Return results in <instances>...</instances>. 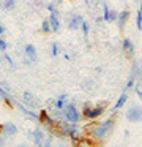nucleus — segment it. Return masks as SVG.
Returning <instances> with one entry per match:
<instances>
[{
  "label": "nucleus",
  "instance_id": "obj_1",
  "mask_svg": "<svg viewBox=\"0 0 142 147\" xmlns=\"http://www.w3.org/2000/svg\"><path fill=\"white\" fill-rule=\"evenodd\" d=\"M114 127V120L112 119H109V120L103 122V123H93V125H88V131H90L92 134H93V138H96V139H104V138L109 134V131L112 130Z\"/></svg>",
  "mask_w": 142,
  "mask_h": 147
},
{
  "label": "nucleus",
  "instance_id": "obj_2",
  "mask_svg": "<svg viewBox=\"0 0 142 147\" xmlns=\"http://www.w3.org/2000/svg\"><path fill=\"white\" fill-rule=\"evenodd\" d=\"M104 109H106V105H104V103L103 105H96V106L85 105L82 114H84L85 119H96V117H100V115L104 112Z\"/></svg>",
  "mask_w": 142,
  "mask_h": 147
},
{
  "label": "nucleus",
  "instance_id": "obj_3",
  "mask_svg": "<svg viewBox=\"0 0 142 147\" xmlns=\"http://www.w3.org/2000/svg\"><path fill=\"white\" fill-rule=\"evenodd\" d=\"M63 117L66 119V122L76 123V122L81 119V114H79V111L76 109L74 105H71V103H66L65 108H63Z\"/></svg>",
  "mask_w": 142,
  "mask_h": 147
},
{
  "label": "nucleus",
  "instance_id": "obj_4",
  "mask_svg": "<svg viewBox=\"0 0 142 147\" xmlns=\"http://www.w3.org/2000/svg\"><path fill=\"white\" fill-rule=\"evenodd\" d=\"M126 119L129 122H141L142 120V106L134 105L126 111Z\"/></svg>",
  "mask_w": 142,
  "mask_h": 147
},
{
  "label": "nucleus",
  "instance_id": "obj_5",
  "mask_svg": "<svg viewBox=\"0 0 142 147\" xmlns=\"http://www.w3.org/2000/svg\"><path fill=\"white\" fill-rule=\"evenodd\" d=\"M30 138L33 139L36 147H44V144H46V136H44V131L41 128H35L30 133Z\"/></svg>",
  "mask_w": 142,
  "mask_h": 147
},
{
  "label": "nucleus",
  "instance_id": "obj_6",
  "mask_svg": "<svg viewBox=\"0 0 142 147\" xmlns=\"http://www.w3.org/2000/svg\"><path fill=\"white\" fill-rule=\"evenodd\" d=\"M38 120L41 122V123L44 125V127H47V128H54L57 125V122H55V119H52L49 114H47V111H41L40 114H38Z\"/></svg>",
  "mask_w": 142,
  "mask_h": 147
},
{
  "label": "nucleus",
  "instance_id": "obj_7",
  "mask_svg": "<svg viewBox=\"0 0 142 147\" xmlns=\"http://www.w3.org/2000/svg\"><path fill=\"white\" fill-rule=\"evenodd\" d=\"M101 5H103V11H104V13H103V19L106 21V22H114V21H117V14H118V13H117L115 10H110V8L107 7V3H104V2Z\"/></svg>",
  "mask_w": 142,
  "mask_h": 147
},
{
  "label": "nucleus",
  "instance_id": "obj_8",
  "mask_svg": "<svg viewBox=\"0 0 142 147\" xmlns=\"http://www.w3.org/2000/svg\"><path fill=\"white\" fill-rule=\"evenodd\" d=\"M24 55H25V57H27V59H28V60H30V62H32V63H35V62L38 60L36 48H35L33 45H30V43L24 46Z\"/></svg>",
  "mask_w": 142,
  "mask_h": 147
},
{
  "label": "nucleus",
  "instance_id": "obj_9",
  "mask_svg": "<svg viewBox=\"0 0 142 147\" xmlns=\"http://www.w3.org/2000/svg\"><path fill=\"white\" fill-rule=\"evenodd\" d=\"M82 21H84V18H82L81 14H71V16H69V19H68V29L69 30L81 29Z\"/></svg>",
  "mask_w": 142,
  "mask_h": 147
},
{
  "label": "nucleus",
  "instance_id": "obj_10",
  "mask_svg": "<svg viewBox=\"0 0 142 147\" xmlns=\"http://www.w3.org/2000/svg\"><path fill=\"white\" fill-rule=\"evenodd\" d=\"M2 134H5V136H14L16 133H17V127H16L13 122H6V123L2 125V131H0Z\"/></svg>",
  "mask_w": 142,
  "mask_h": 147
},
{
  "label": "nucleus",
  "instance_id": "obj_11",
  "mask_svg": "<svg viewBox=\"0 0 142 147\" xmlns=\"http://www.w3.org/2000/svg\"><path fill=\"white\" fill-rule=\"evenodd\" d=\"M22 100H24V105L28 106V108H36L38 106V100H36V96H35L32 92H24Z\"/></svg>",
  "mask_w": 142,
  "mask_h": 147
},
{
  "label": "nucleus",
  "instance_id": "obj_12",
  "mask_svg": "<svg viewBox=\"0 0 142 147\" xmlns=\"http://www.w3.org/2000/svg\"><path fill=\"white\" fill-rule=\"evenodd\" d=\"M128 19H129V11L128 10H125V11H122V13L117 14V26H118L120 30L125 27V24L128 22Z\"/></svg>",
  "mask_w": 142,
  "mask_h": 147
},
{
  "label": "nucleus",
  "instance_id": "obj_13",
  "mask_svg": "<svg viewBox=\"0 0 142 147\" xmlns=\"http://www.w3.org/2000/svg\"><path fill=\"white\" fill-rule=\"evenodd\" d=\"M49 24H50V30L52 32H59L60 30V19H59V14H55V13H50V16H49Z\"/></svg>",
  "mask_w": 142,
  "mask_h": 147
},
{
  "label": "nucleus",
  "instance_id": "obj_14",
  "mask_svg": "<svg viewBox=\"0 0 142 147\" xmlns=\"http://www.w3.org/2000/svg\"><path fill=\"white\" fill-rule=\"evenodd\" d=\"M122 46H123V51L126 52V55H134V45H133V41L129 38H125L123 40V43H122Z\"/></svg>",
  "mask_w": 142,
  "mask_h": 147
},
{
  "label": "nucleus",
  "instance_id": "obj_15",
  "mask_svg": "<svg viewBox=\"0 0 142 147\" xmlns=\"http://www.w3.org/2000/svg\"><path fill=\"white\" fill-rule=\"evenodd\" d=\"M136 74H139V67H137V62H134V65H133V70H131V74H129V79H128V84H126V89H131V87L134 86Z\"/></svg>",
  "mask_w": 142,
  "mask_h": 147
},
{
  "label": "nucleus",
  "instance_id": "obj_16",
  "mask_svg": "<svg viewBox=\"0 0 142 147\" xmlns=\"http://www.w3.org/2000/svg\"><path fill=\"white\" fill-rule=\"evenodd\" d=\"M0 98H2L3 101H5L6 105L9 106V108H13V106H14V105H13V98L8 95V90H6V89H2V86H0Z\"/></svg>",
  "mask_w": 142,
  "mask_h": 147
},
{
  "label": "nucleus",
  "instance_id": "obj_17",
  "mask_svg": "<svg viewBox=\"0 0 142 147\" xmlns=\"http://www.w3.org/2000/svg\"><path fill=\"white\" fill-rule=\"evenodd\" d=\"M74 147H92V142L84 138H77V139H74Z\"/></svg>",
  "mask_w": 142,
  "mask_h": 147
},
{
  "label": "nucleus",
  "instance_id": "obj_18",
  "mask_svg": "<svg viewBox=\"0 0 142 147\" xmlns=\"http://www.w3.org/2000/svg\"><path fill=\"white\" fill-rule=\"evenodd\" d=\"M66 100H68V95H60L59 98L55 100V108L57 109H63L66 105Z\"/></svg>",
  "mask_w": 142,
  "mask_h": 147
},
{
  "label": "nucleus",
  "instance_id": "obj_19",
  "mask_svg": "<svg viewBox=\"0 0 142 147\" xmlns=\"http://www.w3.org/2000/svg\"><path fill=\"white\" fill-rule=\"evenodd\" d=\"M14 7H16V0H2L3 10H13Z\"/></svg>",
  "mask_w": 142,
  "mask_h": 147
},
{
  "label": "nucleus",
  "instance_id": "obj_20",
  "mask_svg": "<svg viewBox=\"0 0 142 147\" xmlns=\"http://www.w3.org/2000/svg\"><path fill=\"white\" fill-rule=\"evenodd\" d=\"M126 100H128V95H126V93H122V95H120V98L117 100V103H115V106H114V109H120V108H122V106L126 103Z\"/></svg>",
  "mask_w": 142,
  "mask_h": 147
},
{
  "label": "nucleus",
  "instance_id": "obj_21",
  "mask_svg": "<svg viewBox=\"0 0 142 147\" xmlns=\"http://www.w3.org/2000/svg\"><path fill=\"white\" fill-rule=\"evenodd\" d=\"M41 32L43 33H50L52 32V30H50V24H49V21H43V22H41Z\"/></svg>",
  "mask_w": 142,
  "mask_h": 147
},
{
  "label": "nucleus",
  "instance_id": "obj_22",
  "mask_svg": "<svg viewBox=\"0 0 142 147\" xmlns=\"http://www.w3.org/2000/svg\"><path fill=\"white\" fill-rule=\"evenodd\" d=\"M81 29H82V33H84V36H88V32H90V24H88L87 21H82Z\"/></svg>",
  "mask_w": 142,
  "mask_h": 147
},
{
  "label": "nucleus",
  "instance_id": "obj_23",
  "mask_svg": "<svg viewBox=\"0 0 142 147\" xmlns=\"http://www.w3.org/2000/svg\"><path fill=\"white\" fill-rule=\"evenodd\" d=\"M136 26H137L139 30H142V11H137V18H136Z\"/></svg>",
  "mask_w": 142,
  "mask_h": 147
},
{
  "label": "nucleus",
  "instance_id": "obj_24",
  "mask_svg": "<svg viewBox=\"0 0 142 147\" xmlns=\"http://www.w3.org/2000/svg\"><path fill=\"white\" fill-rule=\"evenodd\" d=\"M59 45H57V43H52V45H50V54L54 55V57H55V55H59Z\"/></svg>",
  "mask_w": 142,
  "mask_h": 147
},
{
  "label": "nucleus",
  "instance_id": "obj_25",
  "mask_svg": "<svg viewBox=\"0 0 142 147\" xmlns=\"http://www.w3.org/2000/svg\"><path fill=\"white\" fill-rule=\"evenodd\" d=\"M46 8H47V10H49V13H55V14H60V13H59V10H57V7H55V5H54V3H47V5H46Z\"/></svg>",
  "mask_w": 142,
  "mask_h": 147
},
{
  "label": "nucleus",
  "instance_id": "obj_26",
  "mask_svg": "<svg viewBox=\"0 0 142 147\" xmlns=\"http://www.w3.org/2000/svg\"><path fill=\"white\" fill-rule=\"evenodd\" d=\"M134 89H136V93H137V96L142 100V81H141V82H137V84H136V87H134Z\"/></svg>",
  "mask_w": 142,
  "mask_h": 147
},
{
  "label": "nucleus",
  "instance_id": "obj_27",
  "mask_svg": "<svg viewBox=\"0 0 142 147\" xmlns=\"http://www.w3.org/2000/svg\"><path fill=\"white\" fill-rule=\"evenodd\" d=\"M6 51V41L3 38H0V52H5Z\"/></svg>",
  "mask_w": 142,
  "mask_h": 147
},
{
  "label": "nucleus",
  "instance_id": "obj_28",
  "mask_svg": "<svg viewBox=\"0 0 142 147\" xmlns=\"http://www.w3.org/2000/svg\"><path fill=\"white\" fill-rule=\"evenodd\" d=\"M3 57H5V60H6V62H8V63H9V65H11V67H13V65H14V62H13V59H11V57H9V55H8V54H6V52H3Z\"/></svg>",
  "mask_w": 142,
  "mask_h": 147
},
{
  "label": "nucleus",
  "instance_id": "obj_29",
  "mask_svg": "<svg viewBox=\"0 0 142 147\" xmlns=\"http://www.w3.org/2000/svg\"><path fill=\"white\" fill-rule=\"evenodd\" d=\"M3 144H5V139H3V134L0 133V147H3Z\"/></svg>",
  "mask_w": 142,
  "mask_h": 147
},
{
  "label": "nucleus",
  "instance_id": "obj_30",
  "mask_svg": "<svg viewBox=\"0 0 142 147\" xmlns=\"http://www.w3.org/2000/svg\"><path fill=\"white\" fill-rule=\"evenodd\" d=\"M3 33H5V26L0 24V35H3Z\"/></svg>",
  "mask_w": 142,
  "mask_h": 147
},
{
  "label": "nucleus",
  "instance_id": "obj_31",
  "mask_svg": "<svg viewBox=\"0 0 142 147\" xmlns=\"http://www.w3.org/2000/svg\"><path fill=\"white\" fill-rule=\"evenodd\" d=\"M44 147H50V139L46 141V144H44Z\"/></svg>",
  "mask_w": 142,
  "mask_h": 147
},
{
  "label": "nucleus",
  "instance_id": "obj_32",
  "mask_svg": "<svg viewBox=\"0 0 142 147\" xmlns=\"http://www.w3.org/2000/svg\"><path fill=\"white\" fill-rule=\"evenodd\" d=\"M17 147H27V146H25V144H21V146H17Z\"/></svg>",
  "mask_w": 142,
  "mask_h": 147
},
{
  "label": "nucleus",
  "instance_id": "obj_33",
  "mask_svg": "<svg viewBox=\"0 0 142 147\" xmlns=\"http://www.w3.org/2000/svg\"><path fill=\"white\" fill-rule=\"evenodd\" d=\"M139 10H141V11H142V0H141V8H139Z\"/></svg>",
  "mask_w": 142,
  "mask_h": 147
},
{
  "label": "nucleus",
  "instance_id": "obj_34",
  "mask_svg": "<svg viewBox=\"0 0 142 147\" xmlns=\"http://www.w3.org/2000/svg\"><path fill=\"white\" fill-rule=\"evenodd\" d=\"M0 131H2V125H0Z\"/></svg>",
  "mask_w": 142,
  "mask_h": 147
}]
</instances>
